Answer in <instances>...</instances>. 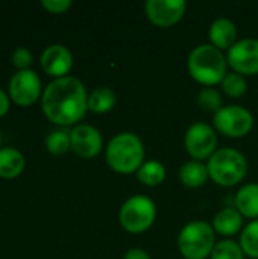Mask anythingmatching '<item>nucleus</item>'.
<instances>
[{
	"mask_svg": "<svg viewBox=\"0 0 258 259\" xmlns=\"http://www.w3.org/2000/svg\"><path fill=\"white\" fill-rule=\"evenodd\" d=\"M46 117L59 126H70L84 118L88 109V96L84 83L71 76L50 82L41 97Z\"/></svg>",
	"mask_w": 258,
	"mask_h": 259,
	"instance_id": "nucleus-1",
	"label": "nucleus"
},
{
	"mask_svg": "<svg viewBox=\"0 0 258 259\" xmlns=\"http://www.w3.org/2000/svg\"><path fill=\"white\" fill-rule=\"evenodd\" d=\"M105 158L111 170L120 175L138 171L144 159V146L132 132H122L113 137L106 146Z\"/></svg>",
	"mask_w": 258,
	"mask_h": 259,
	"instance_id": "nucleus-2",
	"label": "nucleus"
},
{
	"mask_svg": "<svg viewBox=\"0 0 258 259\" xmlns=\"http://www.w3.org/2000/svg\"><path fill=\"white\" fill-rule=\"evenodd\" d=\"M227 58L213 44L195 47L189 56V71L195 80L204 85H216L227 76Z\"/></svg>",
	"mask_w": 258,
	"mask_h": 259,
	"instance_id": "nucleus-3",
	"label": "nucleus"
},
{
	"mask_svg": "<svg viewBox=\"0 0 258 259\" xmlns=\"http://www.w3.org/2000/svg\"><path fill=\"white\" fill-rule=\"evenodd\" d=\"M208 175L220 187H233L243 181L248 162L243 153L236 149H219L208 159Z\"/></svg>",
	"mask_w": 258,
	"mask_h": 259,
	"instance_id": "nucleus-4",
	"label": "nucleus"
},
{
	"mask_svg": "<svg viewBox=\"0 0 258 259\" xmlns=\"http://www.w3.org/2000/svg\"><path fill=\"white\" fill-rule=\"evenodd\" d=\"M214 246V229L207 222L198 220L186 225L178 237L179 252L186 259L208 258Z\"/></svg>",
	"mask_w": 258,
	"mask_h": 259,
	"instance_id": "nucleus-5",
	"label": "nucleus"
},
{
	"mask_svg": "<svg viewBox=\"0 0 258 259\" xmlns=\"http://www.w3.org/2000/svg\"><path fill=\"white\" fill-rule=\"evenodd\" d=\"M157 208L155 203L146 196H132L120 208L119 220L123 229L131 234L146 232L155 222Z\"/></svg>",
	"mask_w": 258,
	"mask_h": 259,
	"instance_id": "nucleus-6",
	"label": "nucleus"
},
{
	"mask_svg": "<svg viewBox=\"0 0 258 259\" xmlns=\"http://www.w3.org/2000/svg\"><path fill=\"white\" fill-rule=\"evenodd\" d=\"M214 126L216 129L231 138H240L251 132L254 126L252 114L239 105L222 106L214 114Z\"/></svg>",
	"mask_w": 258,
	"mask_h": 259,
	"instance_id": "nucleus-7",
	"label": "nucleus"
},
{
	"mask_svg": "<svg viewBox=\"0 0 258 259\" xmlns=\"http://www.w3.org/2000/svg\"><path fill=\"white\" fill-rule=\"evenodd\" d=\"M184 146L196 161L210 159L216 152L217 135L210 124L204 121H196L187 129L184 137Z\"/></svg>",
	"mask_w": 258,
	"mask_h": 259,
	"instance_id": "nucleus-8",
	"label": "nucleus"
},
{
	"mask_svg": "<svg viewBox=\"0 0 258 259\" xmlns=\"http://www.w3.org/2000/svg\"><path fill=\"white\" fill-rule=\"evenodd\" d=\"M228 64L243 76L258 74V39L245 38L237 41L227 55Z\"/></svg>",
	"mask_w": 258,
	"mask_h": 259,
	"instance_id": "nucleus-9",
	"label": "nucleus"
},
{
	"mask_svg": "<svg viewBox=\"0 0 258 259\" xmlns=\"http://www.w3.org/2000/svg\"><path fill=\"white\" fill-rule=\"evenodd\" d=\"M41 94V82L35 71L18 70L9 82V96L20 106H29L38 100Z\"/></svg>",
	"mask_w": 258,
	"mask_h": 259,
	"instance_id": "nucleus-10",
	"label": "nucleus"
},
{
	"mask_svg": "<svg viewBox=\"0 0 258 259\" xmlns=\"http://www.w3.org/2000/svg\"><path fill=\"white\" fill-rule=\"evenodd\" d=\"M187 3L184 0H148L144 3L148 18L158 27H170L176 24L184 12Z\"/></svg>",
	"mask_w": 258,
	"mask_h": 259,
	"instance_id": "nucleus-11",
	"label": "nucleus"
},
{
	"mask_svg": "<svg viewBox=\"0 0 258 259\" xmlns=\"http://www.w3.org/2000/svg\"><path fill=\"white\" fill-rule=\"evenodd\" d=\"M103 146L100 132L90 124H79L71 131V150L85 159L100 153Z\"/></svg>",
	"mask_w": 258,
	"mask_h": 259,
	"instance_id": "nucleus-12",
	"label": "nucleus"
},
{
	"mask_svg": "<svg viewBox=\"0 0 258 259\" xmlns=\"http://www.w3.org/2000/svg\"><path fill=\"white\" fill-rule=\"evenodd\" d=\"M41 67L47 74L55 76L56 79L65 77L73 67V56L65 46L52 44L44 49L41 55Z\"/></svg>",
	"mask_w": 258,
	"mask_h": 259,
	"instance_id": "nucleus-13",
	"label": "nucleus"
},
{
	"mask_svg": "<svg viewBox=\"0 0 258 259\" xmlns=\"http://www.w3.org/2000/svg\"><path fill=\"white\" fill-rule=\"evenodd\" d=\"M208 36L211 44L219 50L222 49L230 50L236 44V38H237L236 24L230 18H216L208 29Z\"/></svg>",
	"mask_w": 258,
	"mask_h": 259,
	"instance_id": "nucleus-14",
	"label": "nucleus"
},
{
	"mask_svg": "<svg viewBox=\"0 0 258 259\" xmlns=\"http://www.w3.org/2000/svg\"><path fill=\"white\" fill-rule=\"evenodd\" d=\"M243 228V215L237 208L227 206L220 209L213 220V229L220 235H234Z\"/></svg>",
	"mask_w": 258,
	"mask_h": 259,
	"instance_id": "nucleus-15",
	"label": "nucleus"
},
{
	"mask_svg": "<svg viewBox=\"0 0 258 259\" xmlns=\"http://www.w3.org/2000/svg\"><path fill=\"white\" fill-rule=\"evenodd\" d=\"M236 208L249 219H258V184H248L236 194Z\"/></svg>",
	"mask_w": 258,
	"mask_h": 259,
	"instance_id": "nucleus-16",
	"label": "nucleus"
},
{
	"mask_svg": "<svg viewBox=\"0 0 258 259\" xmlns=\"http://www.w3.org/2000/svg\"><path fill=\"white\" fill-rule=\"evenodd\" d=\"M24 168L23 155L12 147H5L0 150V178L12 179L21 175Z\"/></svg>",
	"mask_w": 258,
	"mask_h": 259,
	"instance_id": "nucleus-17",
	"label": "nucleus"
},
{
	"mask_svg": "<svg viewBox=\"0 0 258 259\" xmlns=\"http://www.w3.org/2000/svg\"><path fill=\"white\" fill-rule=\"evenodd\" d=\"M208 168L201 161H189L179 168V179L186 187L198 188L202 187L208 179Z\"/></svg>",
	"mask_w": 258,
	"mask_h": 259,
	"instance_id": "nucleus-18",
	"label": "nucleus"
},
{
	"mask_svg": "<svg viewBox=\"0 0 258 259\" xmlns=\"http://www.w3.org/2000/svg\"><path fill=\"white\" fill-rule=\"evenodd\" d=\"M116 93L108 87H99L88 96V109L96 114L109 112L116 105Z\"/></svg>",
	"mask_w": 258,
	"mask_h": 259,
	"instance_id": "nucleus-19",
	"label": "nucleus"
},
{
	"mask_svg": "<svg viewBox=\"0 0 258 259\" xmlns=\"http://www.w3.org/2000/svg\"><path fill=\"white\" fill-rule=\"evenodd\" d=\"M137 178L148 187H157L166 179V167L158 161H148L137 171Z\"/></svg>",
	"mask_w": 258,
	"mask_h": 259,
	"instance_id": "nucleus-20",
	"label": "nucleus"
},
{
	"mask_svg": "<svg viewBox=\"0 0 258 259\" xmlns=\"http://www.w3.org/2000/svg\"><path fill=\"white\" fill-rule=\"evenodd\" d=\"M46 147L52 155H62L71 149V132L67 129L53 131L46 138Z\"/></svg>",
	"mask_w": 258,
	"mask_h": 259,
	"instance_id": "nucleus-21",
	"label": "nucleus"
},
{
	"mask_svg": "<svg viewBox=\"0 0 258 259\" xmlns=\"http://www.w3.org/2000/svg\"><path fill=\"white\" fill-rule=\"evenodd\" d=\"M240 246L249 258L258 259V219L251 222L240 235Z\"/></svg>",
	"mask_w": 258,
	"mask_h": 259,
	"instance_id": "nucleus-22",
	"label": "nucleus"
},
{
	"mask_svg": "<svg viewBox=\"0 0 258 259\" xmlns=\"http://www.w3.org/2000/svg\"><path fill=\"white\" fill-rule=\"evenodd\" d=\"M211 259H245V252L240 243L224 240L216 243L211 252Z\"/></svg>",
	"mask_w": 258,
	"mask_h": 259,
	"instance_id": "nucleus-23",
	"label": "nucleus"
},
{
	"mask_svg": "<svg viewBox=\"0 0 258 259\" xmlns=\"http://www.w3.org/2000/svg\"><path fill=\"white\" fill-rule=\"evenodd\" d=\"M220 85H222V90L225 94H228L230 97H236V99L242 97L248 90L246 79L240 73H227V76L224 77Z\"/></svg>",
	"mask_w": 258,
	"mask_h": 259,
	"instance_id": "nucleus-24",
	"label": "nucleus"
},
{
	"mask_svg": "<svg viewBox=\"0 0 258 259\" xmlns=\"http://www.w3.org/2000/svg\"><path fill=\"white\" fill-rule=\"evenodd\" d=\"M198 103L199 106L207 111V112H217L220 108H222V97H220V93L211 87H207L204 88L199 96H198Z\"/></svg>",
	"mask_w": 258,
	"mask_h": 259,
	"instance_id": "nucleus-25",
	"label": "nucleus"
},
{
	"mask_svg": "<svg viewBox=\"0 0 258 259\" xmlns=\"http://www.w3.org/2000/svg\"><path fill=\"white\" fill-rule=\"evenodd\" d=\"M12 62L20 70H29L27 67L32 64V53L26 47H18L12 53Z\"/></svg>",
	"mask_w": 258,
	"mask_h": 259,
	"instance_id": "nucleus-26",
	"label": "nucleus"
},
{
	"mask_svg": "<svg viewBox=\"0 0 258 259\" xmlns=\"http://www.w3.org/2000/svg\"><path fill=\"white\" fill-rule=\"evenodd\" d=\"M41 6L46 8L52 14H62L71 6V2L70 0H43Z\"/></svg>",
	"mask_w": 258,
	"mask_h": 259,
	"instance_id": "nucleus-27",
	"label": "nucleus"
},
{
	"mask_svg": "<svg viewBox=\"0 0 258 259\" xmlns=\"http://www.w3.org/2000/svg\"><path fill=\"white\" fill-rule=\"evenodd\" d=\"M123 259H151L149 253L143 249H131L126 252Z\"/></svg>",
	"mask_w": 258,
	"mask_h": 259,
	"instance_id": "nucleus-28",
	"label": "nucleus"
},
{
	"mask_svg": "<svg viewBox=\"0 0 258 259\" xmlns=\"http://www.w3.org/2000/svg\"><path fill=\"white\" fill-rule=\"evenodd\" d=\"M9 111V99L8 94L0 88V117H3Z\"/></svg>",
	"mask_w": 258,
	"mask_h": 259,
	"instance_id": "nucleus-29",
	"label": "nucleus"
}]
</instances>
